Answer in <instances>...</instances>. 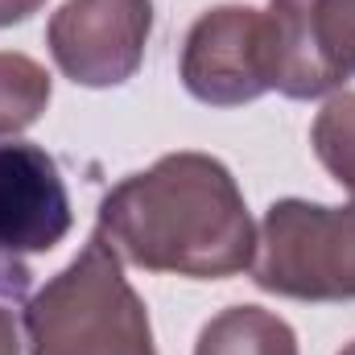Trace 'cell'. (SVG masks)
Listing matches in <instances>:
<instances>
[{
	"label": "cell",
	"instance_id": "5b68a950",
	"mask_svg": "<svg viewBox=\"0 0 355 355\" xmlns=\"http://www.w3.org/2000/svg\"><path fill=\"white\" fill-rule=\"evenodd\" d=\"M153 33V0H67L46 29L54 67L79 87H120Z\"/></svg>",
	"mask_w": 355,
	"mask_h": 355
},
{
	"label": "cell",
	"instance_id": "9c48e42d",
	"mask_svg": "<svg viewBox=\"0 0 355 355\" xmlns=\"http://www.w3.org/2000/svg\"><path fill=\"white\" fill-rule=\"evenodd\" d=\"M50 107V75L29 54L0 50V137H17Z\"/></svg>",
	"mask_w": 355,
	"mask_h": 355
},
{
	"label": "cell",
	"instance_id": "6da1fadb",
	"mask_svg": "<svg viewBox=\"0 0 355 355\" xmlns=\"http://www.w3.org/2000/svg\"><path fill=\"white\" fill-rule=\"evenodd\" d=\"M99 236L149 272L223 281L257 257V223L232 170L207 153H166L116 182L99 202Z\"/></svg>",
	"mask_w": 355,
	"mask_h": 355
},
{
	"label": "cell",
	"instance_id": "7a4b0ae2",
	"mask_svg": "<svg viewBox=\"0 0 355 355\" xmlns=\"http://www.w3.org/2000/svg\"><path fill=\"white\" fill-rule=\"evenodd\" d=\"M25 347L29 355H157L149 310L99 232L29 297Z\"/></svg>",
	"mask_w": 355,
	"mask_h": 355
},
{
	"label": "cell",
	"instance_id": "4fadbf2b",
	"mask_svg": "<svg viewBox=\"0 0 355 355\" xmlns=\"http://www.w3.org/2000/svg\"><path fill=\"white\" fill-rule=\"evenodd\" d=\"M339 355H355V343H347V347H343V352H339Z\"/></svg>",
	"mask_w": 355,
	"mask_h": 355
},
{
	"label": "cell",
	"instance_id": "8992f818",
	"mask_svg": "<svg viewBox=\"0 0 355 355\" xmlns=\"http://www.w3.org/2000/svg\"><path fill=\"white\" fill-rule=\"evenodd\" d=\"M182 83L198 103L211 107H240L272 91L265 8L219 4L202 12L182 46Z\"/></svg>",
	"mask_w": 355,
	"mask_h": 355
},
{
	"label": "cell",
	"instance_id": "8fae6325",
	"mask_svg": "<svg viewBox=\"0 0 355 355\" xmlns=\"http://www.w3.org/2000/svg\"><path fill=\"white\" fill-rule=\"evenodd\" d=\"M42 4H46V0H0V29L25 21V17H33Z\"/></svg>",
	"mask_w": 355,
	"mask_h": 355
},
{
	"label": "cell",
	"instance_id": "ba28073f",
	"mask_svg": "<svg viewBox=\"0 0 355 355\" xmlns=\"http://www.w3.org/2000/svg\"><path fill=\"white\" fill-rule=\"evenodd\" d=\"M194 355H297V335L261 306H227L202 331Z\"/></svg>",
	"mask_w": 355,
	"mask_h": 355
},
{
	"label": "cell",
	"instance_id": "30bf717a",
	"mask_svg": "<svg viewBox=\"0 0 355 355\" xmlns=\"http://www.w3.org/2000/svg\"><path fill=\"white\" fill-rule=\"evenodd\" d=\"M310 145L327 166V174L355 198V91L331 95L322 103L310 128Z\"/></svg>",
	"mask_w": 355,
	"mask_h": 355
},
{
	"label": "cell",
	"instance_id": "52a82bcc",
	"mask_svg": "<svg viewBox=\"0 0 355 355\" xmlns=\"http://www.w3.org/2000/svg\"><path fill=\"white\" fill-rule=\"evenodd\" d=\"M71 232V198L54 157L29 141L0 145V252H50Z\"/></svg>",
	"mask_w": 355,
	"mask_h": 355
},
{
	"label": "cell",
	"instance_id": "7c38bea8",
	"mask_svg": "<svg viewBox=\"0 0 355 355\" xmlns=\"http://www.w3.org/2000/svg\"><path fill=\"white\" fill-rule=\"evenodd\" d=\"M0 355H21V339H17V322L12 314L0 306Z\"/></svg>",
	"mask_w": 355,
	"mask_h": 355
},
{
	"label": "cell",
	"instance_id": "277c9868",
	"mask_svg": "<svg viewBox=\"0 0 355 355\" xmlns=\"http://www.w3.org/2000/svg\"><path fill=\"white\" fill-rule=\"evenodd\" d=\"M268 87L318 99L355 75V0H268Z\"/></svg>",
	"mask_w": 355,
	"mask_h": 355
},
{
	"label": "cell",
	"instance_id": "3957f363",
	"mask_svg": "<svg viewBox=\"0 0 355 355\" xmlns=\"http://www.w3.org/2000/svg\"><path fill=\"white\" fill-rule=\"evenodd\" d=\"M252 281L293 302L355 297V202L322 207L306 198L272 202L257 232Z\"/></svg>",
	"mask_w": 355,
	"mask_h": 355
}]
</instances>
